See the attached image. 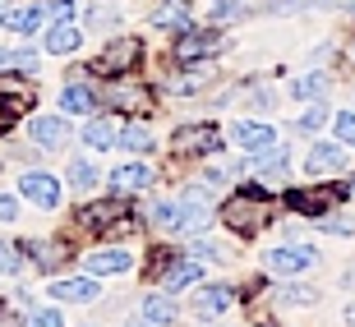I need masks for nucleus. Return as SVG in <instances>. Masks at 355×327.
<instances>
[{
	"label": "nucleus",
	"instance_id": "1",
	"mask_svg": "<svg viewBox=\"0 0 355 327\" xmlns=\"http://www.w3.org/2000/svg\"><path fill=\"white\" fill-rule=\"evenodd\" d=\"M222 222L231 226V231H240V236H254V231L268 222V189H245V194L226 198Z\"/></svg>",
	"mask_w": 355,
	"mask_h": 327
},
{
	"label": "nucleus",
	"instance_id": "2",
	"mask_svg": "<svg viewBox=\"0 0 355 327\" xmlns=\"http://www.w3.org/2000/svg\"><path fill=\"white\" fill-rule=\"evenodd\" d=\"M139 55H144L139 37H116L102 55H97V60H92V74H106V79H116V74H130Z\"/></svg>",
	"mask_w": 355,
	"mask_h": 327
},
{
	"label": "nucleus",
	"instance_id": "3",
	"mask_svg": "<svg viewBox=\"0 0 355 327\" xmlns=\"http://www.w3.org/2000/svg\"><path fill=\"white\" fill-rule=\"evenodd\" d=\"M217 51H222V37L208 33V28H184L180 37H175V46H171V55L180 60V65H194V60L217 55Z\"/></svg>",
	"mask_w": 355,
	"mask_h": 327
},
{
	"label": "nucleus",
	"instance_id": "4",
	"mask_svg": "<svg viewBox=\"0 0 355 327\" xmlns=\"http://www.w3.org/2000/svg\"><path fill=\"white\" fill-rule=\"evenodd\" d=\"M318 263V249H309V245H277L272 254H268V267H272L277 276H295V272H304V267H314Z\"/></svg>",
	"mask_w": 355,
	"mask_h": 327
},
{
	"label": "nucleus",
	"instance_id": "5",
	"mask_svg": "<svg viewBox=\"0 0 355 327\" xmlns=\"http://www.w3.org/2000/svg\"><path fill=\"white\" fill-rule=\"evenodd\" d=\"M19 194H24L28 203H37V208H55V203H60V180L46 175V170H28L24 180H19Z\"/></svg>",
	"mask_w": 355,
	"mask_h": 327
},
{
	"label": "nucleus",
	"instance_id": "6",
	"mask_svg": "<svg viewBox=\"0 0 355 327\" xmlns=\"http://www.w3.org/2000/svg\"><path fill=\"white\" fill-rule=\"evenodd\" d=\"M171 148L175 152H217L222 148V134L212 125H184V130L171 134Z\"/></svg>",
	"mask_w": 355,
	"mask_h": 327
},
{
	"label": "nucleus",
	"instance_id": "7",
	"mask_svg": "<svg viewBox=\"0 0 355 327\" xmlns=\"http://www.w3.org/2000/svg\"><path fill=\"white\" fill-rule=\"evenodd\" d=\"M92 276H116V272H130L134 267V254L130 249H92L88 258H83Z\"/></svg>",
	"mask_w": 355,
	"mask_h": 327
},
{
	"label": "nucleus",
	"instance_id": "8",
	"mask_svg": "<svg viewBox=\"0 0 355 327\" xmlns=\"http://www.w3.org/2000/svg\"><path fill=\"white\" fill-rule=\"evenodd\" d=\"M28 134H33V143H42V148H65L69 143V125L60 116H37L28 125Z\"/></svg>",
	"mask_w": 355,
	"mask_h": 327
},
{
	"label": "nucleus",
	"instance_id": "9",
	"mask_svg": "<svg viewBox=\"0 0 355 327\" xmlns=\"http://www.w3.org/2000/svg\"><path fill=\"white\" fill-rule=\"evenodd\" d=\"M51 295H55V300H65V304H88V300H97L102 290H97L92 276H65V281H55V286H51Z\"/></svg>",
	"mask_w": 355,
	"mask_h": 327
},
{
	"label": "nucleus",
	"instance_id": "10",
	"mask_svg": "<svg viewBox=\"0 0 355 327\" xmlns=\"http://www.w3.org/2000/svg\"><path fill=\"white\" fill-rule=\"evenodd\" d=\"M309 170H314V175L346 170V148H342V143H318L314 152H309Z\"/></svg>",
	"mask_w": 355,
	"mask_h": 327
},
{
	"label": "nucleus",
	"instance_id": "11",
	"mask_svg": "<svg viewBox=\"0 0 355 327\" xmlns=\"http://www.w3.org/2000/svg\"><path fill=\"white\" fill-rule=\"evenodd\" d=\"M231 300H236V295H231V286H203L194 295V309L203 318H217L222 309H231Z\"/></svg>",
	"mask_w": 355,
	"mask_h": 327
},
{
	"label": "nucleus",
	"instance_id": "12",
	"mask_svg": "<svg viewBox=\"0 0 355 327\" xmlns=\"http://www.w3.org/2000/svg\"><path fill=\"white\" fill-rule=\"evenodd\" d=\"M148 180H153V175H148V166H139V161H130V166L111 170V189H116V194H139Z\"/></svg>",
	"mask_w": 355,
	"mask_h": 327
},
{
	"label": "nucleus",
	"instance_id": "13",
	"mask_svg": "<svg viewBox=\"0 0 355 327\" xmlns=\"http://www.w3.org/2000/svg\"><path fill=\"white\" fill-rule=\"evenodd\" d=\"M175 323V300L171 295H148L144 300V327H171Z\"/></svg>",
	"mask_w": 355,
	"mask_h": 327
},
{
	"label": "nucleus",
	"instance_id": "14",
	"mask_svg": "<svg viewBox=\"0 0 355 327\" xmlns=\"http://www.w3.org/2000/svg\"><path fill=\"white\" fill-rule=\"evenodd\" d=\"M79 42H83V33L74 24H51V33H46V51L51 55H69V51H79Z\"/></svg>",
	"mask_w": 355,
	"mask_h": 327
},
{
	"label": "nucleus",
	"instance_id": "15",
	"mask_svg": "<svg viewBox=\"0 0 355 327\" xmlns=\"http://www.w3.org/2000/svg\"><path fill=\"white\" fill-rule=\"evenodd\" d=\"M83 143L97 148V152L111 148V143H120V125L116 120H88V125H83Z\"/></svg>",
	"mask_w": 355,
	"mask_h": 327
},
{
	"label": "nucleus",
	"instance_id": "16",
	"mask_svg": "<svg viewBox=\"0 0 355 327\" xmlns=\"http://www.w3.org/2000/svg\"><path fill=\"white\" fill-rule=\"evenodd\" d=\"M236 143L254 157V152L272 148V130H268V125H245V120H240V125H236Z\"/></svg>",
	"mask_w": 355,
	"mask_h": 327
},
{
	"label": "nucleus",
	"instance_id": "17",
	"mask_svg": "<svg viewBox=\"0 0 355 327\" xmlns=\"http://www.w3.org/2000/svg\"><path fill=\"white\" fill-rule=\"evenodd\" d=\"M42 19H46V10H42V5H24V10H10L5 14V28H10V33H37L42 28Z\"/></svg>",
	"mask_w": 355,
	"mask_h": 327
},
{
	"label": "nucleus",
	"instance_id": "18",
	"mask_svg": "<svg viewBox=\"0 0 355 327\" xmlns=\"http://www.w3.org/2000/svg\"><path fill=\"white\" fill-rule=\"evenodd\" d=\"M97 106V92L83 88V83H69L65 92H60V111H74V116H83V111H92Z\"/></svg>",
	"mask_w": 355,
	"mask_h": 327
},
{
	"label": "nucleus",
	"instance_id": "19",
	"mask_svg": "<svg viewBox=\"0 0 355 327\" xmlns=\"http://www.w3.org/2000/svg\"><path fill=\"white\" fill-rule=\"evenodd\" d=\"M194 281H198V267H194V263H175V267H166V272H162L166 295H175V290H184V286H194Z\"/></svg>",
	"mask_w": 355,
	"mask_h": 327
},
{
	"label": "nucleus",
	"instance_id": "20",
	"mask_svg": "<svg viewBox=\"0 0 355 327\" xmlns=\"http://www.w3.org/2000/svg\"><path fill=\"white\" fill-rule=\"evenodd\" d=\"M332 198H337V194H328V189H318V194H291V208L309 212V217H323V212L332 208Z\"/></svg>",
	"mask_w": 355,
	"mask_h": 327
},
{
	"label": "nucleus",
	"instance_id": "21",
	"mask_svg": "<svg viewBox=\"0 0 355 327\" xmlns=\"http://www.w3.org/2000/svg\"><path fill=\"white\" fill-rule=\"evenodd\" d=\"M111 222H120V203H92V208H83L79 212V226H111Z\"/></svg>",
	"mask_w": 355,
	"mask_h": 327
},
{
	"label": "nucleus",
	"instance_id": "22",
	"mask_svg": "<svg viewBox=\"0 0 355 327\" xmlns=\"http://www.w3.org/2000/svg\"><path fill=\"white\" fill-rule=\"evenodd\" d=\"M0 97H10L14 111H24L33 102V83H19V79H0Z\"/></svg>",
	"mask_w": 355,
	"mask_h": 327
},
{
	"label": "nucleus",
	"instance_id": "23",
	"mask_svg": "<svg viewBox=\"0 0 355 327\" xmlns=\"http://www.w3.org/2000/svg\"><path fill=\"white\" fill-rule=\"evenodd\" d=\"M0 69H24V74H33L37 69V51H0Z\"/></svg>",
	"mask_w": 355,
	"mask_h": 327
},
{
	"label": "nucleus",
	"instance_id": "24",
	"mask_svg": "<svg viewBox=\"0 0 355 327\" xmlns=\"http://www.w3.org/2000/svg\"><path fill=\"white\" fill-rule=\"evenodd\" d=\"M153 24L157 28H189V14H184V5H157Z\"/></svg>",
	"mask_w": 355,
	"mask_h": 327
},
{
	"label": "nucleus",
	"instance_id": "25",
	"mask_svg": "<svg viewBox=\"0 0 355 327\" xmlns=\"http://www.w3.org/2000/svg\"><path fill=\"white\" fill-rule=\"evenodd\" d=\"M120 143L130 148V152H148V148H153V134H148L144 125H125V130H120Z\"/></svg>",
	"mask_w": 355,
	"mask_h": 327
},
{
	"label": "nucleus",
	"instance_id": "26",
	"mask_svg": "<svg viewBox=\"0 0 355 327\" xmlns=\"http://www.w3.org/2000/svg\"><path fill=\"white\" fill-rule=\"evenodd\" d=\"M323 88H328L323 74H304V79H295V97H304V102H309V97H323Z\"/></svg>",
	"mask_w": 355,
	"mask_h": 327
},
{
	"label": "nucleus",
	"instance_id": "27",
	"mask_svg": "<svg viewBox=\"0 0 355 327\" xmlns=\"http://www.w3.org/2000/svg\"><path fill=\"white\" fill-rule=\"evenodd\" d=\"M116 102L120 106H134V111H148V106H153V97H148L144 88H116Z\"/></svg>",
	"mask_w": 355,
	"mask_h": 327
},
{
	"label": "nucleus",
	"instance_id": "28",
	"mask_svg": "<svg viewBox=\"0 0 355 327\" xmlns=\"http://www.w3.org/2000/svg\"><path fill=\"white\" fill-rule=\"evenodd\" d=\"M69 180L79 184V189H92V184H97V166H92V161H74V166H69Z\"/></svg>",
	"mask_w": 355,
	"mask_h": 327
},
{
	"label": "nucleus",
	"instance_id": "29",
	"mask_svg": "<svg viewBox=\"0 0 355 327\" xmlns=\"http://www.w3.org/2000/svg\"><path fill=\"white\" fill-rule=\"evenodd\" d=\"M194 258H208V263H226V245H217V240H194Z\"/></svg>",
	"mask_w": 355,
	"mask_h": 327
},
{
	"label": "nucleus",
	"instance_id": "30",
	"mask_svg": "<svg viewBox=\"0 0 355 327\" xmlns=\"http://www.w3.org/2000/svg\"><path fill=\"white\" fill-rule=\"evenodd\" d=\"M332 125H337V143H342V148H355V116H337Z\"/></svg>",
	"mask_w": 355,
	"mask_h": 327
},
{
	"label": "nucleus",
	"instance_id": "31",
	"mask_svg": "<svg viewBox=\"0 0 355 327\" xmlns=\"http://www.w3.org/2000/svg\"><path fill=\"white\" fill-rule=\"evenodd\" d=\"M28 327H65V318H60V309H37L28 318Z\"/></svg>",
	"mask_w": 355,
	"mask_h": 327
},
{
	"label": "nucleus",
	"instance_id": "32",
	"mask_svg": "<svg viewBox=\"0 0 355 327\" xmlns=\"http://www.w3.org/2000/svg\"><path fill=\"white\" fill-rule=\"evenodd\" d=\"M314 295H318V290H309V286H286V290H282V300H286V304H309Z\"/></svg>",
	"mask_w": 355,
	"mask_h": 327
},
{
	"label": "nucleus",
	"instance_id": "33",
	"mask_svg": "<svg viewBox=\"0 0 355 327\" xmlns=\"http://www.w3.org/2000/svg\"><path fill=\"white\" fill-rule=\"evenodd\" d=\"M46 14H51L55 24H69V19H74V5H69V0H51V5H46Z\"/></svg>",
	"mask_w": 355,
	"mask_h": 327
},
{
	"label": "nucleus",
	"instance_id": "34",
	"mask_svg": "<svg viewBox=\"0 0 355 327\" xmlns=\"http://www.w3.org/2000/svg\"><path fill=\"white\" fill-rule=\"evenodd\" d=\"M14 272H19V254L10 245H0V276H14Z\"/></svg>",
	"mask_w": 355,
	"mask_h": 327
},
{
	"label": "nucleus",
	"instance_id": "35",
	"mask_svg": "<svg viewBox=\"0 0 355 327\" xmlns=\"http://www.w3.org/2000/svg\"><path fill=\"white\" fill-rule=\"evenodd\" d=\"M323 125H328V111H323V106H314V111L300 120V130H323Z\"/></svg>",
	"mask_w": 355,
	"mask_h": 327
},
{
	"label": "nucleus",
	"instance_id": "36",
	"mask_svg": "<svg viewBox=\"0 0 355 327\" xmlns=\"http://www.w3.org/2000/svg\"><path fill=\"white\" fill-rule=\"evenodd\" d=\"M323 231H332V236H351V222H342V217H323Z\"/></svg>",
	"mask_w": 355,
	"mask_h": 327
},
{
	"label": "nucleus",
	"instance_id": "37",
	"mask_svg": "<svg viewBox=\"0 0 355 327\" xmlns=\"http://www.w3.org/2000/svg\"><path fill=\"white\" fill-rule=\"evenodd\" d=\"M14 217H19V203L10 194H0V222H14Z\"/></svg>",
	"mask_w": 355,
	"mask_h": 327
},
{
	"label": "nucleus",
	"instance_id": "38",
	"mask_svg": "<svg viewBox=\"0 0 355 327\" xmlns=\"http://www.w3.org/2000/svg\"><path fill=\"white\" fill-rule=\"evenodd\" d=\"M10 125H14V106H0V134L10 130Z\"/></svg>",
	"mask_w": 355,
	"mask_h": 327
},
{
	"label": "nucleus",
	"instance_id": "39",
	"mask_svg": "<svg viewBox=\"0 0 355 327\" xmlns=\"http://www.w3.org/2000/svg\"><path fill=\"white\" fill-rule=\"evenodd\" d=\"M346 323H351V327H355V304H351V309H346Z\"/></svg>",
	"mask_w": 355,
	"mask_h": 327
},
{
	"label": "nucleus",
	"instance_id": "40",
	"mask_svg": "<svg viewBox=\"0 0 355 327\" xmlns=\"http://www.w3.org/2000/svg\"><path fill=\"white\" fill-rule=\"evenodd\" d=\"M5 14H10V10H5V0H0V24H5Z\"/></svg>",
	"mask_w": 355,
	"mask_h": 327
},
{
	"label": "nucleus",
	"instance_id": "41",
	"mask_svg": "<svg viewBox=\"0 0 355 327\" xmlns=\"http://www.w3.org/2000/svg\"><path fill=\"white\" fill-rule=\"evenodd\" d=\"M346 194H351V198H355V180H351V189H346Z\"/></svg>",
	"mask_w": 355,
	"mask_h": 327
}]
</instances>
